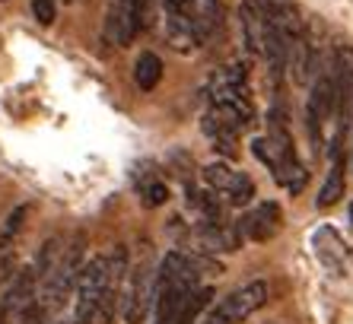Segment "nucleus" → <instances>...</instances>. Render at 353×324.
<instances>
[{"label":"nucleus","mask_w":353,"mask_h":324,"mask_svg":"<svg viewBox=\"0 0 353 324\" xmlns=\"http://www.w3.org/2000/svg\"><path fill=\"white\" fill-rule=\"evenodd\" d=\"M220 0H163L165 39L179 51H197L220 29Z\"/></svg>","instance_id":"obj_1"},{"label":"nucleus","mask_w":353,"mask_h":324,"mask_svg":"<svg viewBox=\"0 0 353 324\" xmlns=\"http://www.w3.org/2000/svg\"><path fill=\"white\" fill-rule=\"evenodd\" d=\"M207 96H210V114L214 118H220L223 124H230L239 134L252 128L255 105L248 96V70L242 64H230L216 70L210 86H207Z\"/></svg>","instance_id":"obj_2"},{"label":"nucleus","mask_w":353,"mask_h":324,"mask_svg":"<svg viewBox=\"0 0 353 324\" xmlns=\"http://www.w3.org/2000/svg\"><path fill=\"white\" fill-rule=\"evenodd\" d=\"M157 270L153 267V258L143 254V258L134 264V270L124 280L121 290V302H118V312H121L124 324H143L153 308V299H157Z\"/></svg>","instance_id":"obj_3"},{"label":"nucleus","mask_w":353,"mask_h":324,"mask_svg":"<svg viewBox=\"0 0 353 324\" xmlns=\"http://www.w3.org/2000/svg\"><path fill=\"white\" fill-rule=\"evenodd\" d=\"M264 302H268V283H264V280H252V283L239 286L226 299L216 302V305L210 308V315L201 324H242L245 318L255 315Z\"/></svg>","instance_id":"obj_4"},{"label":"nucleus","mask_w":353,"mask_h":324,"mask_svg":"<svg viewBox=\"0 0 353 324\" xmlns=\"http://www.w3.org/2000/svg\"><path fill=\"white\" fill-rule=\"evenodd\" d=\"M105 290V258H92L77 276V299H74V324H92L99 315V302Z\"/></svg>","instance_id":"obj_5"},{"label":"nucleus","mask_w":353,"mask_h":324,"mask_svg":"<svg viewBox=\"0 0 353 324\" xmlns=\"http://www.w3.org/2000/svg\"><path fill=\"white\" fill-rule=\"evenodd\" d=\"M337 112V83H334V70L315 77L309 102H305V124H309V137L312 146H321V128L331 121V114Z\"/></svg>","instance_id":"obj_6"},{"label":"nucleus","mask_w":353,"mask_h":324,"mask_svg":"<svg viewBox=\"0 0 353 324\" xmlns=\"http://www.w3.org/2000/svg\"><path fill=\"white\" fill-rule=\"evenodd\" d=\"M204 181L214 194H220L223 201L232 203V207H245V203L255 197V181L248 179L245 172L230 169L226 162H210L204 169Z\"/></svg>","instance_id":"obj_7"},{"label":"nucleus","mask_w":353,"mask_h":324,"mask_svg":"<svg viewBox=\"0 0 353 324\" xmlns=\"http://www.w3.org/2000/svg\"><path fill=\"white\" fill-rule=\"evenodd\" d=\"M128 280V248L115 245V252L105 258V290H102V302H99V315L96 321L108 324L115 318V308L121 302V290Z\"/></svg>","instance_id":"obj_8"},{"label":"nucleus","mask_w":353,"mask_h":324,"mask_svg":"<svg viewBox=\"0 0 353 324\" xmlns=\"http://www.w3.org/2000/svg\"><path fill=\"white\" fill-rule=\"evenodd\" d=\"M283 226V210L277 201H261L255 210H248L245 219L239 223V232L252 242H271Z\"/></svg>","instance_id":"obj_9"},{"label":"nucleus","mask_w":353,"mask_h":324,"mask_svg":"<svg viewBox=\"0 0 353 324\" xmlns=\"http://www.w3.org/2000/svg\"><path fill=\"white\" fill-rule=\"evenodd\" d=\"M239 29H242V45H245L248 54L261 57L264 29H268L264 0H242V3H239Z\"/></svg>","instance_id":"obj_10"},{"label":"nucleus","mask_w":353,"mask_h":324,"mask_svg":"<svg viewBox=\"0 0 353 324\" xmlns=\"http://www.w3.org/2000/svg\"><path fill=\"white\" fill-rule=\"evenodd\" d=\"M341 197H344V159H341V156H334L328 179H325L319 197H315V207H319V210H328V207H334Z\"/></svg>","instance_id":"obj_11"},{"label":"nucleus","mask_w":353,"mask_h":324,"mask_svg":"<svg viewBox=\"0 0 353 324\" xmlns=\"http://www.w3.org/2000/svg\"><path fill=\"white\" fill-rule=\"evenodd\" d=\"M134 80H137V86L143 92L157 90L159 80H163V61H159V54L143 51V54L137 57V64H134Z\"/></svg>","instance_id":"obj_12"},{"label":"nucleus","mask_w":353,"mask_h":324,"mask_svg":"<svg viewBox=\"0 0 353 324\" xmlns=\"http://www.w3.org/2000/svg\"><path fill=\"white\" fill-rule=\"evenodd\" d=\"M204 134L210 140H214V146L220 150L223 156H236V140H239V130H232L230 124H223L220 118H214V114L207 112L204 114Z\"/></svg>","instance_id":"obj_13"},{"label":"nucleus","mask_w":353,"mask_h":324,"mask_svg":"<svg viewBox=\"0 0 353 324\" xmlns=\"http://www.w3.org/2000/svg\"><path fill=\"white\" fill-rule=\"evenodd\" d=\"M210 299H214V290H210V286H197V290H191L188 299L181 302L179 315H175L172 324H197V318L204 315V308L210 305Z\"/></svg>","instance_id":"obj_14"},{"label":"nucleus","mask_w":353,"mask_h":324,"mask_svg":"<svg viewBox=\"0 0 353 324\" xmlns=\"http://www.w3.org/2000/svg\"><path fill=\"white\" fill-rule=\"evenodd\" d=\"M140 197H143L147 207H163L169 201V188L159 179H147V181H140Z\"/></svg>","instance_id":"obj_15"},{"label":"nucleus","mask_w":353,"mask_h":324,"mask_svg":"<svg viewBox=\"0 0 353 324\" xmlns=\"http://www.w3.org/2000/svg\"><path fill=\"white\" fill-rule=\"evenodd\" d=\"M32 3V13L41 26H51L54 23V13H58V0H29Z\"/></svg>","instance_id":"obj_16"},{"label":"nucleus","mask_w":353,"mask_h":324,"mask_svg":"<svg viewBox=\"0 0 353 324\" xmlns=\"http://www.w3.org/2000/svg\"><path fill=\"white\" fill-rule=\"evenodd\" d=\"M252 153H255L258 159L268 165V169H274V150H271V143H268V137H255V143H252Z\"/></svg>","instance_id":"obj_17"},{"label":"nucleus","mask_w":353,"mask_h":324,"mask_svg":"<svg viewBox=\"0 0 353 324\" xmlns=\"http://www.w3.org/2000/svg\"><path fill=\"white\" fill-rule=\"evenodd\" d=\"M350 223H353V203H350Z\"/></svg>","instance_id":"obj_18"},{"label":"nucleus","mask_w":353,"mask_h":324,"mask_svg":"<svg viewBox=\"0 0 353 324\" xmlns=\"http://www.w3.org/2000/svg\"><path fill=\"white\" fill-rule=\"evenodd\" d=\"M118 3H128V0H118Z\"/></svg>","instance_id":"obj_19"},{"label":"nucleus","mask_w":353,"mask_h":324,"mask_svg":"<svg viewBox=\"0 0 353 324\" xmlns=\"http://www.w3.org/2000/svg\"><path fill=\"white\" fill-rule=\"evenodd\" d=\"M64 3H70V0H64Z\"/></svg>","instance_id":"obj_20"}]
</instances>
